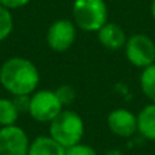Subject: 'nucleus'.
I'll return each instance as SVG.
<instances>
[{
	"label": "nucleus",
	"instance_id": "1",
	"mask_svg": "<svg viewBox=\"0 0 155 155\" xmlns=\"http://www.w3.org/2000/svg\"><path fill=\"white\" fill-rule=\"evenodd\" d=\"M40 71L31 60L14 56L0 65V84L12 97L31 95L40 84Z\"/></svg>",
	"mask_w": 155,
	"mask_h": 155
},
{
	"label": "nucleus",
	"instance_id": "2",
	"mask_svg": "<svg viewBox=\"0 0 155 155\" xmlns=\"http://www.w3.org/2000/svg\"><path fill=\"white\" fill-rule=\"evenodd\" d=\"M49 136L61 147L68 148L82 143L84 136V121L75 110L63 109L49 123Z\"/></svg>",
	"mask_w": 155,
	"mask_h": 155
},
{
	"label": "nucleus",
	"instance_id": "3",
	"mask_svg": "<svg viewBox=\"0 0 155 155\" xmlns=\"http://www.w3.org/2000/svg\"><path fill=\"white\" fill-rule=\"evenodd\" d=\"M109 10L105 0H74L72 21L78 29L87 33H97L107 23Z\"/></svg>",
	"mask_w": 155,
	"mask_h": 155
},
{
	"label": "nucleus",
	"instance_id": "4",
	"mask_svg": "<svg viewBox=\"0 0 155 155\" xmlns=\"http://www.w3.org/2000/svg\"><path fill=\"white\" fill-rule=\"evenodd\" d=\"M124 53L129 64L143 70L155 63V42L150 35L136 33L128 37Z\"/></svg>",
	"mask_w": 155,
	"mask_h": 155
},
{
	"label": "nucleus",
	"instance_id": "5",
	"mask_svg": "<svg viewBox=\"0 0 155 155\" xmlns=\"http://www.w3.org/2000/svg\"><path fill=\"white\" fill-rule=\"evenodd\" d=\"M63 109L54 90H37L31 94L29 114L37 123H51Z\"/></svg>",
	"mask_w": 155,
	"mask_h": 155
},
{
	"label": "nucleus",
	"instance_id": "6",
	"mask_svg": "<svg viewBox=\"0 0 155 155\" xmlns=\"http://www.w3.org/2000/svg\"><path fill=\"white\" fill-rule=\"evenodd\" d=\"M78 27L71 19H57L46 31V44L54 52H65L74 45Z\"/></svg>",
	"mask_w": 155,
	"mask_h": 155
},
{
	"label": "nucleus",
	"instance_id": "7",
	"mask_svg": "<svg viewBox=\"0 0 155 155\" xmlns=\"http://www.w3.org/2000/svg\"><path fill=\"white\" fill-rule=\"evenodd\" d=\"M30 139L21 127H0V155H27Z\"/></svg>",
	"mask_w": 155,
	"mask_h": 155
},
{
	"label": "nucleus",
	"instance_id": "8",
	"mask_svg": "<svg viewBox=\"0 0 155 155\" xmlns=\"http://www.w3.org/2000/svg\"><path fill=\"white\" fill-rule=\"evenodd\" d=\"M106 124L113 135L123 139H128L137 134V116L125 107L113 109L107 114Z\"/></svg>",
	"mask_w": 155,
	"mask_h": 155
},
{
	"label": "nucleus",
	"instance_id": "9",
	"mask_svg": "<svg viewBox=\"0 0 155 155\" xmlns=\"http://www.w3.org/2000/svg\"><path fill=\"white\" fill-rule=\"evenodd\" d=\"M97 38L104 48L109 51H120L124 49L127 44V33L120 25L114 22H107L97 31Z\"/></svg>",
	"mask_w": 155,
	"mask_h": 155
},
{
	"label": "nucleus",
	"instance_id": "10",
	"mask_svg": "<svg viewBox=\"0 0 155 155\" xmlns=\"http://www.w3.org/2000/svg\"><path fill=\"white\" fill-rule=\"evenodd\" d=\"M137 134L144 139L155 142V104L148 102L137 113Z\"/></svg>",
	"mask_w": 155,
	"mask_h": 155
},
{
	"label": "nucleus",
	"instance_id": "11",
	"mask_svg": "<svg viewBox=\"0 0 155 155\" xmlns=\"http://www.w3.org/2000/svg\"><path fill=\"white\" fill-rule=\"evenodd\" d=\"M27 155H65V148L61 147L51 136H37L30 143Z\"/></svg>",
	"mask_w": 155,
	"mask_h": 155
},
{
	"label": "nucleus",
	"instance_id": "12",
	"mask_svg": "<svg viewBox=\"0 0 155 155\" xmlns=\"http://www.w3.org/2000/svg\"><path fill=\"white\" fill-rule=\"evenodd\" d=\"M139 83L143 95L155 104V63L142 70Z\"/></svg>",
	"mask_w": 155,
	"mask_h": 155
},
{
	"label": "nucleus",
	"instance_id": "13",
	"mask_svg": "<svg viewBox=\"0 0 155 155\" xmlns=\"http://www.w3.org/2000/svg\"><path fill=\"white\" fill-rule=\"evenodd\" d=\"M19 114L12 98H0V127L15 125Z\"/></svg>",
	"mask_w": 155,
	"mask_h": 155
},
{
	"label": "nucleus",
	"instance_id": "14",
	"mask_svg": "<svg viewBox=\"0 0 155 155\" xmlns=\"http://www.w3.org/2000/svg\"><path fill=\"white\" fill-rule=\"evenodd\" d=\"M14 30V18L10 10L0 5V42L7 40Z\"/></svg>",
	"mask_w": 155,
	"mask_h": 155
},
{
	"label": "nucleus",
	"instance_id": "15",
	"mask_svg": "<svg viewBox=\"0 0 155 155\" xmlns=\"http://www.w3.org/2000/svg\"><path fill=\"white\" fill-rule=\"evenodd\" d=\"M59 101L61 102L63 106H70L76 98V91L71 84H61L54 90Z\"/></svg>",
	"mask_w": 155,
	"mask_h": 155
},
{
	"label": "nucleus",
	"instance_id": "16",
	"mask_svg": "<svg viewBox=\"0 0 155 155\" xmlns=\"http://www.w3.org/2000/svg\"><path fill=\"white\" fill-rule=\"evenodd\" d=\"M65 155H98V153L91 146L84 144V143H78L72 147L65 148Z\"/></svg>",
	"mask_w": 155,
	"mask_h": 155
},
{
	"label": "nucleus",
	"instance_id": "17",
	"mask_svg": "<svg viewBox=\"0 0 155 155\" xmlns=\"http://www.w3.org/2000/svg\"><path fill=\"white\" fill-rule=\"evenodd\" d=\"M30 98L31 95H15L12 97V102L15 105V107L18 109V112L21 113H29L30 109Z\"/></svg>",
	"mask_w": 155,
	"mask_h": 155
},
{
	"label": "nucleus",
	"instance_id": "18",
	"mask_svg": "<svg viewBox=\"0 0 155 155\" xmlns=\"http://www.w3.org/2000/svg\"><path fill=\"white\" fill-rule=\"evenodd\" d=\"M31 0H0V5H3L7 10H18L25 5H27Z\"/></svg>",
	"mask_w": 155,
	"mask_h": 155
},
{
	"label": "nucleus",
	"instance_id": "19",
	"mask_svg": "<svg viewBox=\"0 0 155 155\" xmlns=\"http://www.w3.org/2000/svg\"><path fill=\"white\" fill-rule=\"evenodd\" d=\"M150 12H151V16H153V19L155 21V0L151 2V5H150Z\"/></svg>",
	"mask_w": 155,
	"mask_h": 155
},
{
	"label": "nucleus",
	"instance_id": "20",
	"mask_svg": "<svg viewBox=\"0 0 155 155\" xmlns=\"http://www.w3.org/2000/svg\"><path fill=\"white\" fill-rule=\"evenodd\" d=\"M105 155H123V154L118 150H109L107 153H105Z\"/></svg>",
	"mask_w": 155,
	"mask_h": 155
}]
</instances>
